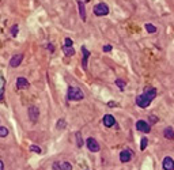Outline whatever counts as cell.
<instances>
[{"label": "cell", "mask_w": 174, "mask_h": 170, "mask_svg": "<svg viewBox=\"0 0 174 170\" xmlns=\"http://www.w3.org/2000/svg\"><path fill=\"white\" fill-rule=\"evenodd\" d=\"M22 60H23V54L22 53L14 54L12 57H11V60H10V65H11L12 68H17L22 64Z\"/></svg>", "instance_id": "cell-9"}, {"label": "cell", "mask_w": 174, "mask_h": 170, "mask_svg": "<svg viewBox=\"0 0 174 170\" xmlns=\"http://www.w3.org/2000/svg\"><path fill=\"white\" fill-rule=\"evenodd\" d=\"M8 136V129L6 127H0V138H6Z\"/></svg>", "instance_id": "cell-23"}, {"label": "cell", "mask_w": 174, "mask_h": 170, "mask_svg": "<svg viewBox=\"0 0 174 170\" xmlns=\"http://www.w3.org/2000/svg\"><path fill=\"white\" fill-rule=\"evenodd\" d=\"M27 114H29V118H30L31 123H37L38 121V117H40V110L37 106H29L27 109Z\"/></svg>", "instance_id": "cell-6"}, {"label": "cell", "mask_w": 174, "mask_h": 170, "mask_svg": "<svg viewBox=\"0 0 174 170\" xmlns=\"http://www.w3.org/2000/svg\"><path fill=\"white\" fill-rule=\"evenodd\" d=\"M46 49L49 50L50 53H53V52H54V45L53 44H48V45H46Z\"/></svg>", "instance_id": "cell-28"}, {"label": "cell", "mask_w": 174, "mask_h": 170, "mask_svg": "<svg viewBox=\"0 0 174 170\" xmlns=\"http://www.w3.org/2000/svg\"><path fill=\"white\" fill-rule=\"evenodd\" d=\"M114 83H116V86L121 90V91L125 89V82L122 81V79H116V82H114Z\"/></svg>", "instance_id": "cell-21"}, {"label": "cell", "mask_w": 174, "mask_h": 170, "mask_svg": "<svg viewBox=\"0 0 174 170\" xmlns=\"http://www.w3.org/2000/svg\"><path fill=\"white\" fill-rule=\"evenodd\" d=\"M102 124L106 128H112L113 125H116V120H114V117L112 114H105L102 118Z\"/></svg>", "instance_id": "cell-11"}, {"label": "cell", "mask_w": 174, "mask_h": 170, "mask_svg": "<svg viewBox=\"0 0 174 170\" xmlns=\"http://www.w3.org/2000/svg\"><path fill=\"white\" fill-rule=\"evenodd\" d=\"M86 1H90V0H86Z\"/></svg>", "instance_id": "cell-32"}, {"label": "cell", "mask_w": 174, "mask_h": 170, "mask_svg": "<svg viewBox=\"0 0 174 170\" xmlns=\"http://www.w3.org/2000/svg\"><path fill=\"white\" fill-rule=\"evenodd\" d=\"M15 86H17V90H23V89H27L30 86V83H29V81L26 78L19 76V78H17V85Z\"/></svg>", "instance_id": "cell-12"}, {"label": "cell", "mask_w": 174, "mask_h": 170, "mask_svg": "<svg viewBox=\"0 0 174 170\" xmlns=\"http://www.w3.org/2000/svg\"><path fill=\"white\" fill-rule=\"evenodd\" d=\"M1 81V89H0V101H3V97H4V82H3V78H0Z\"/></svg>", "instance_id": "cell-24"}, {"label": "cell", "mask_w": 174, "mask_h": 170, "mask_svg": "<svg viewBox=\"0 0 174 170\" xmlns=\"http://www.w3.org/2000/svg\"><path fill=\"white\" fill-rule=\"evenodd\" d=\"M94 15L95 17H106L109 14V7L105 3H98L97 6H94Z\"/></svg>", "instance_id": "cell-3"}, {"label": "cell", "mask_w": 174, "mask_h": 170, "mask_svg": "<svg viewBox=\"0 0 174 170\" xmlns=\"http://www.w3.org/2000/svg\"><path fill=\"white\" fill-rule=\"evenodd\" d=\"M18 32H19L18 25H14V26L11 27V34H12V37H17V36H18Z\"/></svg>", "instance_id": "cell-25"}, {"label": "cell", "mask_w": 174, "mask_h": 170, "mask_svg": "<svg viewBox=\"0 0 174 170\" xmlns=\"http://www.w3.org/2000/svg\"><path fill=\"white\" fill-rule=\"evenodd\" d=\"M147 146H148V139L144 136V138H142V140H140V150L144 151V150L147 148Z\"/></svg>", "instance_id": "cell-20"}, {"label": "cell", "mask_w": 174, "mask_h": 170, "mask_svg": "<svg viewBox=\"0 0 174 170\" xmlns=\"http://www.w3.org/2000/svg\"><path fill=\"white\" fill-rule=\"evenodd\" d=\"M107 105H109V106H110V107H113V106H117V103L114 102V101H110V102H107Z\"/></svg>", "instance_id": "cell-30"}, {"label": "cell", "mask_w": 174, "mask_h": 170, "mask_svg": "<svg viewBox=\"0 0 174 170\" xmlns=\"http://www.w3.org/2000/svg\"><path fill=\"white\" fill-rule=\"evenodd\" d=\"M65 127H67V123H65V120H64V118H60V120L56 123V128H57L58 131L65 129Z\"/></svg>", "instance_id": "cell-18"}, {"label": "cell", "mask_w": 174, "mask_h": 170, "mask_svg": "<svg viewBox=\"0 0 174 170\" xmlns=\"http://www.w3.org/2000/svg\"><path fill=\"white\" fill-rule=\"evenodd\" d=\"M80 49H82V54H83V57H82V67H83V70H87V61H89V57L91 56V53L87 50V48H86L85 45L82 46Z\"/></svg>", "instance_id": "cell-10"}, {"label": "cell", "mask_w": 174, "mask_h": 170, "mask_svg": "<svg viewBox=\"0 0 174 170\" xmlns=\"http://www.w3.org/2000/svg\"><path fill=\"white\" fill-rule=\"evenodd\" d=\"M68 101H82L85 98V93L82 91V89L76 87V86H69L67 93Z\"/></svg>", "instance_id": "cell-2"}, {"label": "cell", "mask_w": 174, "mask_h": 170, "mask_svg": "<svg viewBox=\"0 0 174 170\" xmlns=\"http://www.w3.org/2000/svg\"><path fill=\"white\" fill-rule=\"evenodd\" d=\"M64 45H69V46H74V41L71 38H64Z\"/></svg>", "instance_id": "cell-26"}, {"label": "cell", "mask_w": 174, "mask_h": 170, "mask_svg": "<svg viewBox=\"0 0 174 170\" xmlns=\"http://www.w3.org/2000/svg\"><path fill=\"white\" fill-rule=\"evenodd\" d=\"M162 167L165 170H174V159L171 157H165L162 162Z\"/></svg>", "instance_id": "cell-13"}, {"label": "cell", "mask_w": 174, "mask_h": 170, "mask_svg": "<svg viewBox=\"0 0 174 170\" xmlns=\"http://www.w3.org/2000/svg\"><path fill=\"white\" fill-rule=\"evenodd\" d=\"M112 49H113V48H112V45H105V46L102 48L103 52H110Z\"/></svg>", "instance_id": "cell-29"}, {"label": "cell", "mask_w": 174, "mask_h": 170, "mask_svg": "<svg viewBox=\"0 0 174 170\" xmlns=\"http://www.w3.org/2000/svg\"><path fill=\"white\" fill-rule=\"evenodd\" d=\"M158 123V117H155L154 114H150V124H155Z\"/></svg>", "instance_id": "cell-27"}, {"label": "cell", "mask_w": 174, "mask_h": 170, "mask_svg": "<svg viewBox=\"0 0 174 170\" xmlns=\"http://www.w3.org/2000/svg\"><path fill=\"white\" fill-rule=\"evenodd\" d=\"M136 129H138L139 132H142V134H150L151 124L144 120H139V121H136Z\"/></svg>", "instance_id": "cell-4"}, {"label": "cell", "mask_w": 174, "mask_h": 170, "mask_svg": "<svg viewBox=\"0 0 174 170\" xmlns=\"http://www.w3.org/2000/svg\"><path fill=\"white\" fill-rule=\"evenodd\" d=\"M132 158H133V152L131 151V150H128V148H125V150H122L120 152V161L122 163H128Z\"/></svg>", "instance_id": "cell-8"}, {"label": "cell", "mask_w": 174, "mask_h": 170, "mask_svg": "<svg viewBox=\"0 0 174 170\" xmlns=\"http://www.w3.org/2000/svg\"><path fill=\"white\" fill-rule=\"evenodd\" d=\"M78 6H79V15L83 22H86V18H87V14H86V6L82 0H78Z\"/></svg>", "instance_id": "cell-14"}, {"label": "cell", "mask_w": 174, "mask_h": 170, "mask_svg": "<svg viewBox=\"0 0 174 170\" xmlns=\"http://www.w3.org/2000/svg\"><path fill=\"white\" fill-rule=\"evenodd\" d=\"M63 52H64V54L68 56V57H71V56L75 54V49H74V46H69V45H63Z\"/></svg>", "instance_id": "cell-16"}, {"label": "cell", "mask_w": 174, "mask_h": 170, "mask_svg": "<svg viewBox=\"0 0 174 170\" xmlns=\"http://www.w3.org/2000/svg\"><path fill=\"white\" fill-rule=\"evenodd\" d=\"M144 27H146V30H147L148 33H156V26L155 25H152V23H146L144 25Z\"/></svg>", "instance_id": "cell-19"}, {"label": "cell", "mask_w": 174, "mask_h": 170, "mask_svg": "<svg viewBox=\"0 0 174 170\" xmlns=\"http://www.w3.org/2000/svg\"><path fill=\"white\" fill-rule=\"evenodd\" d=\"M163 136L166 139H169V140H173L174 139V129L171 127H166L165 129H163Z\"/></svg>", "instance_id": "cell-15"}, {"label": "cell", "mask_w": 174, "mask_h": 170, "mask_svg": "<svg viewBox=\"0 0 174 170\" xmlns=\"http://www.w3.org/2000/svg\"><path fill=\"white\" fill-rule=\"evenodd\" d=\"M156 94H158V93H156L155 87H146L143 93L140 95H138L136 99H135V101H136V105H138L139 107H142V109H146V107L150 106L152 99H155Z\"/></svg>", "instance_id": "cell-1"}, {"label": "cell", "mask_w": 174, "mask_h": 170, "mask_svg": "<svg viewBox=\"0 0 174 170\" xmlns=\"http://www.w3.org/2000/svg\"><path fill=\"white\" fill-rule=\"evenodd\" d=\"M75 138H76V146H78L79 148H82L83 147V144H85V140H83V138H82V134L80 132H76Z\"/></svg>", "instance_id": "cell-17"}, {"label": "cell", "mask_w": 174, "mask_h": 170, "mask_svg": "<svg viewBox=\"0 0 174 170\" xmlns=\"http://www.w3.org/2000/svg\"><path fill=\"white\" fill-rule=\"evenodd\" d=\"M30 151L31 152H36V154H41L42 150H41L38 146H36V144H31V146H30Z\"/></svg>", "instance_id": "cell-22"}, {"label": "cell", "mask_w": 174, "mask_h": 170, "mask_svg": "<svg viewBox=\"0 0 174 170\" xmlns=\"http://www.w3.org/2000/svg\"><path fill=\"white\" fill-rule=\"evenodd\" d=\"M52 169L54 170H58V169H61V170H71L72 169V165L69 163V162L67 161H57V162H53V165H52Z\"/></svg>", "instance_id": "cell-7"}, {"label": "cell", "mask_w": 174, "mask_h": 170, "mask_svg": "<svg viewBox=\"0 0 174 170\" xmlns=\"http://www.w3.org/2000/svg\"><path fill=\"white\" fill-rule=\"evenodd\" d=\"M86 146H87V148H89V151H91V152H98L99 150H101L99 143L97 142V139H94V138L87 139V140H86Z\"/></svg>", "instance_id": "cell-5"}, {"label": "cell", "mask_w": 174, "mask_h": 170, "mask_svg": "<svg viewBox=\"0 0 174 170\" xmlns=\"http://www.w3.org/2000/svg\"><path fill=\"white\" fill-rule=\"evenodd\" d=\"M3 169H4V163L0 161V170H3Z\"/></svg>", "instance_id": "cell-31"}]
</instances>
